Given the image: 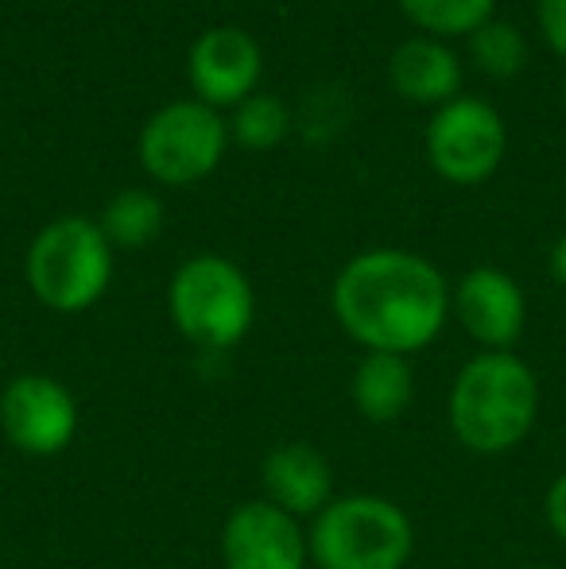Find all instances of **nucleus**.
Returning a JSON list of instances; mask_svg holds the SVG:
<instances>
[{
	"mask_svg": "<svg viewBox=\"0 0 566 569\" xmlns=\"http://www.w3.org/2000/svg\"><path fill=\"white\" fill-rule=\"evenodd\" d=\"M330 310L365 352L411 357L443 333L450 287L427 256L408 248H369L338 271Z\"/></svg>",
	"mask_w": 566,
	"mask_h": 569,
	"instance_id": "nucleus-1",
	"label": "nucleus"
},
{
	"mask_svg": "<svg viewBox=\"0 0 566 569\" xmlns=\"http://www.w3.org/2000/svg\"><path fill=\"white\" fill-rule=\"evenodd\" d=\"M388 78L400 98L416 106H446L461 90V59L443 43V39L416 36L400 43L388 62Z\"/></svg>",
	"mask_w": 566,
	"mask_h": 569,
	"instance_id": "nucleus-13",
	"label": "nucleus"
},
{
	"mask_svg": "<svg viewBox=\"0 0 566 569\" xmlns=\"http://www.w3.org/2000/svg\"><path fill=\"white\" fill-rule=\"evenodd\" d=\"M101 232L113 248H143L156 240V232L163 229V202L159 194L143 187H129L121 194L109 198V206L101 210Z\"/></svg>",
	"mask_w": 566,
	"mask_h": 569,
	"instance_id": "nucleus-15",
	"label": "nucleus"
},
{
	"mask_svg": "<svg viewBox=\"0 0 566 569\" xmlns=\"http://www.w3.org/2000/svg\"><path fill=\"white\" fill-rule=\"evenodd\" d=\"M265 70L260 43L241 28H218L202 31L187 54V74L195 86V98L206 101L210 109H237L245 98H252Z\"/></svg>",
	"mask_w": 566,
	"mask_h": 569,
	"instance_id": "nucleus-9",
	"label": "nucleus"
},
{
	"mask_svg": "<svg viewBox=\"0 0 566 569\" xmlns=\"http://www.w3.org/2000/svg\"><path fill=\"white\" fill-rule=\"evenodd\" d=\"M265 500L276 503L287 516H318L334 500L330 461L307 442H284L260 465Z\"/></svg>",
	"mask_w": 566,
	"mask_h": 569,
	"instance_id": "nucleus-12",
	"label": "nucleus"
},
{
	"mask_svg": "<svg viewBox=\"0 0 566 569\" xmlns=\"http://www.w3.org/2000/svg\"><path fill=\"white\" fill-rule=\"evenodd\" d=\"M424 148L438 179L454 182V187H477V182L493 179L497 167L505 163L508 128L489 101L458 93L427 120Z\"/></svg>",
	"mask_w": 566,
	"mask_h": 569,
	"instance_id": "nucleus-7",
	"label": "nucleus"
},
{
	"mask_svg": "<svg viewBox=\"0 0 566 569\" xmlns=\"http://www.w3.org/2000/svg\"><path fill=\"white\" fill-rule=\"evenodd\" d=\"M167 310L182 341L202 352H229L249 338L252 318H257V295H252L249 276L234 260L202 252L179 263V271L171 276Z\"/></svg>",
	"mask_w": 566,
	"mask_h": 569,
	"instance_id": "nucleus-4",
	"label": "nucleus"
},
{
	"mask_svg": "<svg viewBox=\"0 0 566 569\" xmlns=\"http://www.w3.org/2000/svg\"><path fill=\"white\" fill-rule=\"evenodd\" d=\"M532 569H552V566H532Z\"/></svg>",
	"mask_w": 566,
	"mask_h": 569,
	"instance_id": "nucleus-23",
	"label": "nucleus"
},
{
	"mask_svg": "<svg viewBox=\"0 0 566 569\" xmlns=\"http://www.w3.org/2000/svg\"><path fill=\"white\" fill-rule=\"evenodd\" d=\"M563 106H566V78H563Z\"/></svg>",
	"mask_w": 566,
	"mask_h": 569,
	"instance_id": "nucleus-22",
	"label": "nucleus"
},
{
	"mask_svg": "<svg viewBox=\"0 0 566 569\" xmlns=\"http://www.w3.org/2000/svg\"><path fill=\"white\" fill-rule=\"evenodd\" d=\"M349 396L361 419L369 422H396L408 411L411 396H416V376H411L408 357L396 352H365L361 365L354 368L349 380Z\"/></svg>",
	"mask_w": 566,
	"mask_h": 569,
	"instance_id": "nucleus-14",
	"label": "nucleus"
},
{
	"mask_svg": "<svg viewBox=\"0 0 566 569\" xmlns=\"http://www.w3.org/2000/svg\"><path fill=\"white\" fill-rule=\"evenodd\" d=\"M539 419V380L513 349L477 352L450 388V430L469 453H508Z\"/></svg>",
	"mask_w": 566,
	"mask_h": 569,
	"instance_id": "nucleus-2",
	"label": "nucleus"
},
{
	"mask_svg": "<svg viewBox=\"0 0 566 569\" xmlns=\"http://www.w3.org/2000/svg\"><path fill=\"white\" fill-rule=\"evenodd\" d=\"M0 430L20 453L54 457L75 442L78 403L54 376L23 372L0 391Z\"/></svg>",
	"mask_w": 566,
	"mask_h": 569,
	"instance_id": "nucleus-8",
	"label": "nucleus"
},
{
	"mask_svg": "<svg viewBox=\"0 0 566 569\" xmlns=\"http://www.w3.org/2000/svg\"><path fill=\"white\" fill-rule=\"evenodd\" d=\"M469 59H474V67L481 74L505 82V78H516L528 67V39H524V31L516 23L493 16L489 23H481L469 36Z\"/></svg>",
	"mask_w": 566,
	"mask_h": 569,
	"instance_id": "nucleus-17",
	"label": "nucleus"
},
{
	"mask_svg": "<svg viewBox=\"0 0 566 569\" xmlns=\"http://www.w3.org/2000/svg\"><path fill=\"white\" fill-rule=\"evenodd\" d=\"M544 516H547V527H552L555 539L566 542V472H563V477H555L552 488H547Z\"/></svg>",
	"mask_w": 566,
	"mask_h": 569,
	"instance_id": "nucleus-20",
	"label": "nucleus"
},
{
	"mask_svg": "<svg viewBox=\"0 0 566 569\" xmlns=\"http://www.w3.org/2000/svg\"><path fill=\"white\" fill-rule=\"evenodd\" d=\"M400 12L419 28V36L430 39H454L474 36L481 23L497 16V0H396Z\"/></svg>",
	"mask_w": 566,
	"mask_h": 569,
	"instance_id": "nucleus-16",
	"label": "nucleus"
},
{
	"mask_svg": "<svg viewBox=\"0 0 566 569\" xmlns=\"http://www.w3.org/2000/svg\"><path fill=\"white\" fill-rule=\"evenodd\" d=\"M318 569H404L416 550V531L400 503L373 492L334 496L307 531Z\"/></svg>",
	"mask_w": 566,
	"mask_h": 569,
	"instance_id": "nucleus-5",
	"label": "nucleus"
},
{
	"mask_svg": "<svg viewBox=\"0 0 566 569\" xmlns=\"http://www.w3.org/2000/svg\"><path fill=\"white\" fill-rule=\"evenodd\" d=\"M229 148V124L218 109L182 98L156 109L140 128V167L163 187L210 179Z\"/></svg>",
	"mask_w": 566,
	"mask_h": 569,
	"instance_id": "nucleus-6",
	"label": "nucleus"
},
{
	"mask_svg": "<svg viewBox=\"0 0 566 569\" xmlns=\"http://www.w3.org/2000/svg\"><path fill=\"white\" fill-rule=\"evenodd\" d=\"M552 276H555V283L566 291V232L555 240V248H552Z\"/></svg>",
	"mask_w": 566,
	"mask_h": 569,
	"instance_id": "nucleus-21",
	"label": "nucleus"
},
{
	"mask_svg": "<svg viewBox=\"0 0 566 569\" xmlns=\"http://www.w3.org/2000/svg\"><path fill=\"white\" fill-rule=\"evenodd\" d=\"M291 132V113L272 93H252L229 117V136L249 151H272Z\"/></svg>",
	"mask_w": 566,
	"mask_h": 569,
	"instance_id": "nucleus-18",
	"label": "nucleus"
},
{
	"mask_svg": "<svg viewBox=\"0 0 566 569\" xmlns=\"http://www.w3.org/2000/svg\"><path fill=\"white\" fill-rule=\"evenodd\" d=\"M23 279L31 295L54 315H82L113 279V244L98 221L90 218H54L36 232L23 256Z\"/></svg>",
	"mask_w": 566,
	"mask_h": 569,
	"instance_id": "nucleus-3",
	"label": "nucleus"
},
{
	"mask_svg": "<svg viewBox=\"0 0 566 569\" xmlns=\"http://www.w3.org/2000/svg\"><path fill=\"white\" fill-rule=\"evenodd\" d=\"M221 566L226 569H307L310 547L299 519L268 500H252L229 511L221 527Z\"/></svg>",
	"mask_w": 566,
	"mask_h": 569,
	"instance_id": "nucleus-10",
	"label": "nucleus"
},
{
	"mask_svg": "<svg viewBox=\"0 0 566 569\" xmlns=\"http://www.w3.org/2000/svg\"><path fill=\"white\" fill-rule=\"evenodd\" d=\"M536 16H539V31H544V43L566 62V0H539Z\"/></svg>",
	"mask_w": 566,
	"mask_h": 569,
	"instance_id": "nucleus-19",
	"label": "nucleus"
},
{
	"mask_svg": "<svg viewBox=\"0 0 566 569\" xmlns=\"http://www.w3.org/2000/svg\"><path fill=\"white\" fill-rule=\"evenodd\" d=\"M450 310L485 352H508L528 322V299L520 283L500 268H474L450 291Z\"/></svg>",
	"mask_w": 566,
	"mask_h": 569,
	"instance_id": "nucleus-11",
	"label": "nucleus"
}]
</instances>
